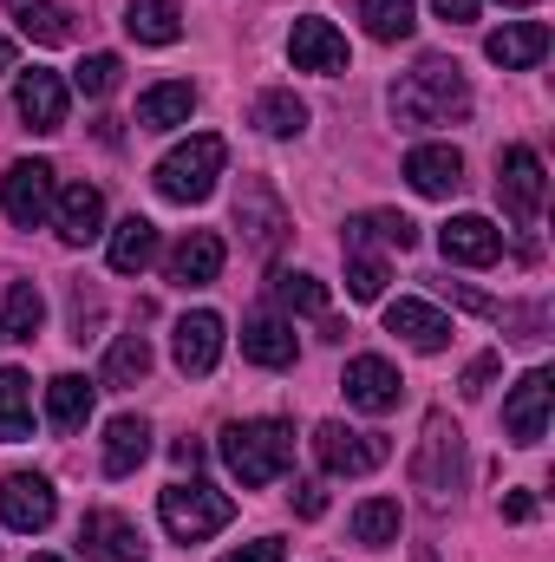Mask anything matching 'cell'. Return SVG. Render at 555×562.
Masks as SVG:
<instances>
[{
    "label": "cell",
    "mask_w": 555,
    "mask_h": 562,
    "mask_svg": "<svg viewBox=\"0 0 555 562\" xmlns=\"http://www.w3.org/2000/svg\"><path fill=\"white\" fill-rule=\"evenodd\" d=\"M26 562H59V557H26Z\"/></svg>",
    "instance_id": "obj_50"
},
{
    "label": "cell",
    "mask_w": 555,
    "mask_h": 562,
    "mask_svg": "<svg viewBox=\"0 0 555 562\" xmlns=\"http://www.w3.org/2000/svg\"><path fill=\"white\" fill-rule=\"evenodd\" d=\"M112 269L118 276H144L150 262H157V223H144V216H125L118 229H112Z\"/></svg>",
    "instance_id": "obj_30"
},
{
    "label": "cell",
    "mask_w": 555,
    "mask_h": 562,
    "mask_svg": "<svg viewBox=\"0 0 555 562\" xmlns=\"http://www.w3.org/2000/svg\"><path fill=\"white\" fill-rule=\"evenodd\" d=\"M144 373H150V340L144 334H118L112 340V353H105V386H144Z\"/></svg>",
    "instance_id": "obj_34"
},
{
    "label": "cell",
    "mask_w": 555,
    "mask_h": 562,
    "mask_svg": "<svg viewBox=\"0 0 555 562\" xmlns=\"http://www.w3.org/2000/svg\"><path fill=\"white\" fill-rule=\"evenodd\" d=\"M216 562H281V537H256V543H242V550H229Z\"/></svg>",
    "instance_id": "obj_44"
},
{
    "label": "cell",
    "mask_w": 555,
    "mask_h": 562,
    "mask_svg": "<svg viewBox=\"0 0 555 562\" xmlns=\"http://www.w3.org/2000/svg\"><path fill=\"white\" fill-rule=\"evenodd\" d=\"M438 288H444V294H451L457 307H471V314H484V321H497V314H503V301H490V294H477V288H464V281H438Z\"/></svg>",
    "instance_id": "obj_41"
},
{
    "label": "cell",
    "mask_w": 555,
    "mask_h": 562,
    "mask_svg": "<svg viewBox=\"0 0 555 562\" xmlns=\"http://www.w3.org/2000/svg\"><path fill=\"white\" fill-rule=\"evenodd\" d=\"M386 334H399L418 353H444V347H451V321H444L431 301H393V307H386Z\"/></svg>",
    "instance_id": "obj_22"
},
{
    "label": "cell",
    "mask_w": 555,
    "mask_h": 562,
    "mask_svg": "<svg viewBox=\"0 0 555 562\" xmlns=\"http://www.w3.org/2000/svg\"><path fill=\"white\" fill-rule=\"evenodd\" d=\"M53 177H59V170H53L46 157H20V164H7V177H0V210H7L13 229H39V223L53 216V196H59Z\"/></svg>",
    "instance_id": "obj_6"
},
{
    "label": "cell",
    "mask_w": 555,
    "mask_h": 562,
    "mask_svg": "<svg viewBox=\"0 0 555 562\" xmlns=\"http://www.w3.org/2000/svg\"><path fill=\"white\" fill-rule=\"evenodd\" d=\"M223 236L216 229H190L177 249H170V262H163V276L177 281V288H209V281L223 276Z\"/></svg>",
    "instance_id": "obj_19"
},
{
    "label": "cell",
    "mask_w": 555,
    "mask_h": 562,
    "mask_svg": "<svg viewBox=\"0 0 555 562\" xmlns=\"http://www.w3.org/2000/svg\"><path fill=\"white\" fill-rule=\"evenodd\" d=\"M157 517H163V530L177 537V543H203V537H216V530H229V517H236V497L229 491H216V484H170L163 497H157Z\"/></svg>",
    "instance_id": "obj_5"
},
{
    "label": "cell",
    "mask_w": 555,
    "mask_h": 562,
    "mask_svg": "<svg viewBox=\"0 0 555 562\" xmlns=\"http://www.w3.org/2000/svg\"><path fill=\"white\" fill-rule=\"evenodd\" d=\"M287 59H294V72H327V79L353 66V53H347V33H340L333 20H320V13L294 20V33H287Z\"/></svg>",
    "instance_id": "obj_11"
},
{
    "label": "cell",
    "mask_w": 555,
    "mask_h": 562,
    "mask_svg": "<svg viewBox=\"0 0 555 562\" xmlns=\"http://www.w3.org/2000/svg\"><path fill=\"white\" fill-rule=\"evenodd\" d=\"M99 334V294H86V281L72 288V340H92Z\"/></svg>",
    "instance_id": "obj_40"
},
{
    "label": "cell",
    "mask_w": 555,
    "mask_h": 562,
    "mask_svg": "<svg viewBox=\"0 0 555 562\" xmlns=\"http://www.w3.org/2000/svg\"><path fill=\"white\" fill-rule=\"evenodd\" d=\"M275 301L287 314H327V288L314 276H275Z\"/></svg>",
    "instance_id": "obj_39"
},
{
    "label": "cell",
    "mask_w": 555,
    "mask_h": 562,
    "mask_svg": "<svg viewBox=\"0 0 555 562\" xmlns=\"http://www.w3.org/2000/svg\"><path fill=\"white\" fill-rule=\"evenodd\" d=\"M438 249H444V262L490 269V262L503 256V229H497L490 216H451V223L438 229Z\"/></svg>",
    "instance_id": "obj_16"
},
{
    "label": "cell",
    "mask_w": 555,
    "mask_h": 562,
    "mask_svg": "<svg viewBox=\"0 0 555 562\" xmlns=\"http://www.w3.org/2000/svg\"><path fill=\"white\" fill-rule=\"evenodd\" d=\"M418 562H438V557H431V550H418Z\"/></svg>",
    "instance_id": "obj_49"
},
{
    "label": "cell",
    "mask_w": 555,
    "mask_h": 562,
    "mask_svg": "<svg viewBox=\"0 0 555 562\" xmlns=\"http://www.w3.org/2000/svg\"><path fill=\"white\" fill-rule=\"evenodd\" d=\"M484 53H490L503 72H530V66L550 53V26H543V20H503V26L484 40Z\"/></svg>",
    "instance_id": "obj_20"
},
{
    "label": "cell",
    "mask_w": 555,
    "mask_h": 562,
    "mask_svg": "<svg viewBox=\"0 0 555 562\" xmlns=\"http://www.w3.org/2000/svg\"><path fill=\"white\" fill-rule=\"evenodd\" d=\"M0 327L7 340H33L46 327V294L33 281H7V307H0Z\"/></svg>",
    "instance_id": "obj_31"
},
{
    "label": "cell",
    "mask_w": 555,
    "mask_h": 562,
    "mask_svg": "<svg viewBox=\"0 0 555 562\" xmlns=\"http://www.w3.org/2000/svg\"><path fill=\"white\" fill-rule=\"evenodd\" d=\"M503 517H510V524H530V517H536V497H530V491H510V497H503Z\"/></svg>",
    "instance_id": "obj_46"
},
{
    "label": "cell",
    "mask_w": 555,
    "mask_h": 562,
    "mask_svg": "<svg viewBox=\"0 0 555 562\" xmlns=\"http://www.w3.org/2000/svg\"><path fill=\"white\" fill-rule=\"evenodd\" d=\"M287 504H294V517H320V510H327V484H314V477H301V484L287 491Z\"/></svg>",
    "instance_id": "obj_43"
},
{
    "label": "cell",
    "mask_w": 555,
    "mask_h": 562,
    "mask_svg": "<svg viewBox=\"0 0 555 562\" xmlns=\"http://www.w3.org/2000/svg\"><path fill=\"white\" fill-rule=\"evenodd\" d=\"M412 484L431 510H451V497L464 491V431L451 425V413H424L412 451Z\"/></svg>",
    "instance_id": "obj_2"
},
{
    "label": "cell",
    "mask_w": 555,
    "mask_h": 562,
    "mask_svg": "<svg viewBox=\"0 0 555 562\" xmlns=\"http://www.w3.org/2000/svg\"><path fill=\"white\" fill-rule=\"evenodd\" d=\"M79 550H86V557H105V562H150L144 530L132 524V517H118V510H86V524H79Z\"/></svg>",
    "instance_id": "obj_14"
},
{
    "label": "cell",
    "mask_w": 555,
    "mask_h": 562,
    "mask_svg": "<svg viewBox=\"0 0 555 562\" xmlns=\"http://www.w3.org/2000/svg\"><path fill=\"white\" fill-rule=\"evenodd\" d=\"M92 400H99V386L86 373H59L46 386V419H53V431H79V425L92 419Z\"/></svg>",
    "instance_id": "obj_27"
},
{
    "label": "cell",
    "mask_w": 555,
    "mask_h": 562,
    "mask_svg": "<svg viewBox=\"0 0 555 562\" xmlns=\"http://www.w3.org/2000/svg\"><path fill=\"white\" fill-rule=\"evenodd\" d=\"M0 340H7V327H0Z\"/></svg>",
    "instance_id": "obj_52"
},
{
    "label": "cell",
    "mask_w": 555,
    "mask_h": 562,
    "mask_svg": "<svg viewBox=\"0 0 555 562\" xmlns=\"http://www.w3.org/2000/svg\"><path fill=\"white\" fill-rule=\"evenodd\" d=\"M418 249V223L412 216H399V210H366V216H347V256L353 249Z\"/></svg>",
    "instance_id": "obj_23"
},
{
    "label": "cell",
    "mask_w": 555,
    "mask_h": 562,
    "mask_svg": "<svg viewBox=\"0 0 555 562\" xmlns=\"http://www.w3.org/2000/svg\"><path fill=\"white\" fill-rule=\"evenodd\" d=\"M53 223H59V236H66L72 249H86V243L105 236V196H99L92 183H66V190L53 196Z\"/></svg>",
    "instance_id": "obj_18"
},
{
    "label": "cell",
    "mask_w": 555,
    "mask_h": 562,
    "mask_svg": "<svg viewBox=\"0 0 555 562\" xmlns=\"http://www.w3.org/2000/svg\"><path fill=\"white\" fill-rule=\"evenodd\" d=\"M340 393H347V406H360V413H393L399 406V373H393V360H380V353H360V360H347V380H340Z\"/></svg>",
    "instance_id": "obj_17"
},
{
    "label": "cell",
    "mask_w": 555,
    "mask_h": 562,
    "mask_svg": "<svg viewBox=\"0 0 555 562\" xmlns=\"http://www.w3.org/2000/svg\"><path fill=\"white\" fill-rule=\"evenodd\" d=\"M393 119H399V125H464V119H471L464 66L424 53L412 72H406V86H393Z\"/></svg>",
    "instance_id": "obj_1"
},
{
    "label": "cell",
    "mask_w": 555,
    "mask_h": 562,
    "mask_svg": "<svg viewBox=\"0 0 555 562\" xmlns=\"http://www.w3.org/2000/svg\"><path fill=\"white\" fill-rule=\"evenodd\" d=\"M497 196H503V210H510L517 223H536V216H543L550 170H543V157H536L530 144H510V150L497 157Z\"/></svg>",
    "instance_id": "obj_8"
},
{
    "label": "cell",
    "mask_w": 555,
    "mask_h": 562,
    "mask_svg": "<svg viewBox=\"0 0 555 562\" xmlns=\"http://www.w3.org/2000/svg\"><path fill=\"white\" fill-rule=\"evenodd\" d=\"M53 517H59V497H53V484H46L39 471H13V477H0V524H7V530L39 537Z\"/></svg>",
    "instance_id": "obj_9"
},
{
    "label": "cell",
    "mask_w": 555,
    "mask_h": 562,
    "mask_svg": "<svg viewBox=\"0 0 555 562\" xmlns=\"http://www.w3.org/2000/svg\"><path fill=\"white\" fill-rule=\"evenodd\" d=\"M190 112H196V86L190 79H163V86H150L138 99L144 132H177V125H190Z\"/></svg>",
    "instance_id": "obj_24"
},
{
    "label": "cell",
    "mask_w": 555,
    "mask_h": 562,
    "mask_svg": "<svg viewBox=\"0 0 555 562\" xmlns=\"http://www.w3.org/2000/svg\"><path fill=\"white\" fill-rule=\"evenodd\" d=\"M223 458H229V471L249 491H262V484H275L281 471L294 464V431L281 419H242L223 431Z\"/></svg>",
    "instance_id": "obj_3"
},
{
    "label": "cell",
    "mask_w": 555,
    "mask_h": 562,
    "mask_svg": "<svg viewBox=\"0 0 555 562\" xmlns=\"http://www.w3.org/2000/svg\"><path fill=\"white\" fill-rule=\"evenodd\" d=\"M550 406H555L550 373L530 367V373L510 386V400H503V431H510V445H543V438H550Z\"/></svg>",
    "instance_id": "obj_10"
},
{
    "label": "cell",
    "mask_w": 555,
    "mask_h": 562,
    "mask_svg": "<svg viewBox=\"0 0 555 562\" xmlns=\"http://www.w3.org/2000/svg\"><path fill=\"white\" fill-rule=\"evenodd\" d=\"M66 79L53 72V66H33V72H20V86H13V112H20V125L26 132H66Z\"/></svg>",
    "instance_id": "obj_12"
},
{
    "label": "cell",
    "mask_w": 555,
    "mask_h": 562,
    "mask_svg": "<svg viewBox=\"0 0 555 562\" xmlns=\"http://www.w3.org/2000/svg\"><path fill=\"white\" fill-rule=\"evenodd\" d=\"M256 125H262L269 138H301V132H307V105H301L294 92H262V99H256Z\"/></svg>",
    "instance_id": "obj_36"
},
{
    "label": "cell",
    "mask_w": 555,
    "mask_h": 562,
    "mask_svg": "<svg viewBox=\"0 0 555 562\" xmlns=\"http://www.w3.org/2000/svg\"><path fill=\"white\" fill-rule=\"evenodd\" d=\"M386 281H393L386 256H373V249H353V256H347V288H353V301H380Z\"/></svg>",
    "instance_id": "obj_38"
},
{
    "label": "cell",
    "mask_w": 555,
    "mask_h": 562,
    "mask_svg": "<svg viewBox=\"0 0 555 562\" xmlns=\"http://www.w3.org/2000/svg\"><path fill=\"white\" fill-rule=\"evenodd\" d=\"M431 7H438V20H451V26H471L484 0H431Z\"/></svg>",
    "instance_id": "obj_45"
},
{
    "label": "cell",
    "mask_w": 555,
    "mask_h": 562,
    "mask_svg": "<svg viewBox=\"0 0 555 562\" xmlns=\"http://www.w3.org/2000/svg\"><path fill=\"white\" fill-rule=\"evenodd\" d=\"M170 458H177V464H190V471H196V464H203V445H196V438H177V445H170Z\"/></svg>",
    "instance_id": "obj_47"
},
{
    "label": "cell",
    "mask_w": 555,
    "mask_h": 562,
    "mask_svg": "<svg viewBox=\"0 0 555 562\" xmlns=\"http://www.w3.org/2000/svg\"><path fill=\"white\" fill-rule=\"evenodd\" d=\"M170 360H177L190 380L216 373V360H223V314H209V307L183 314V321H177V340H170Z\"/></svg>",
    "instance_id": "obj_15"
},
{
    "label": "cell",
    "mask_w": 555,
    "mask_h": 562,
    "mask_svg": "<svg viewBox=\"0 0 555 562\" xmlns=\"http://www.w3.org/2000/svg\"><path fill=\"white\" fill-rule=\"evenodd\" d=\"M294 327L287 321H275V314H262V321H249L242 327V360H256V367H269V373H281V367H294Z\"/></svg>",
    "instance_id": "obj_26"
},
{
    "label": "cell",
    "mask_w": 555,
    "mask_h": 562,
    "mask_svg": "<svg viewBox=\"0 0 555 562\" xmlns=\"http://www.w3.org/2000/svg\"><path fill=\"white\" fill-rule=\"evenodd\" d=\"M353 543H366V550L399 543V497H366L353 510Z\"/></svg>",
    "instance_id": "obj_33"
},
{
    "label": "cell",
    "mask_w": 555,
    "mask_h": 562,
    "mask_svg": "<svg viewBox=\"0 0 555 562\" xmlns=\"http://www.w3.org/2000/svg\"><path fill=\"white\" fill-rule=\"evenodd\" d=\"M0 72H13V46L7 40H0Z\"/></svg>",
    "instance_id": "obj_48"
},
{
    "label": "cell",
    "mask_w": 555,
    "mask_h": 562,
    "mask_svg": "<svg viewBox=\"0 0 555 562\" xmlns=\"http://www.w3.org/2000/svg\"><path fill=\"white\" fill-rule=\"evenodd\" d=\"M223 164H229V144L216 138V132H196V138H183L157 164V196L163 203H203L216 190Z\"/></svg>",
    "instance_id": "obj_4"
},
{
    "label": "cell",
    "mask_w": 555,
    "mask_h": 562,
    "mask_svg": "<svg viewBox=\"0 0 555 562\" xmlns=\"http://www.w3.org/2000/svg\"><path fill=\"white\" fill-rule=\"evenodd\" d=\"M144 458H150V425L132 419V413L105 425V477H132Z\"/></svg>",
    "instance_id": "obj_29"
},
{
    "label": "cell",
    "mask_w": 555,
    "mask_h": 562,
    "mask_svg": "<svg viewBox=\"0 0 555 562\" xmlns=\"http://www.w3.org/2000/svg\"><path fill=\"white\" fill-rule=\"evenodd\" d=\"M406 183H412L418 196H457L464 190V157L451 144H418L412 157H406Z\"/></svg>",
    "instance_id": "obj_21"
},
{
    "label": "cell",
    "mask_w": 555,
    "mask_h": 562,
    "mask_svg": "<svg viewBox=\"0 0 555 562\" xmlns=\"http://www.w3.org/2000/svg\"><path fill=\"white\" fill-rule=\"evenodd\" d=\"M314 458H320L327 477H366V471H380L393 458V445L380 431H353V425L327 419V425H314Z\"/></svg>",
    "instance_id": "obj_7"
},
{
    "label": "cell",
    "mask_w": 555,
    "mask_h": 562,
    "mask_svg": "<svg viewBox=\"0 0 555 562\" xmlns=\"http://www.w3.org/2000/svg\"><path fill=\"white\" fill-rule=\"evenodd\" d=\"M503 7H530V0H503Z\"/></svg>",
    "instance_id": "obj_51"
},
{
    "label": "cell",
    "mask_w": 555,
    "mask_h": 562,
    "mask_svg": "<svg viewBox=\"0 0 555 562\" xmlns=\"http://www.w3.org/2000/svg\"><path fill=\"white\" fill-rule=\"evenodd\" d=\"M33 438V380L20 367H0V445Z\"/></svg>",
    "instance_id": "obj_28"
},
{
    "label": "cell",
    "mask_w": 555,
    "mask_h": 562,
    "mask_svg": "<svg viewBox=\"0 0 555 562\" xmlns=\"http://www.w3.org/2000/svg\"><path fill=\"white\" fill-rule=\"evenodd\" d=\"M497 367H503L497 353H484V360H471V367H464V400H484V393H490V380H497Z\"/></svg>",
    "instance_id": "obj_42"
},
{
    "label": "cell",
    "mask_w": 555,
    "mask_h": 562,
    "mask_svg": "<svg viewBox=\"0 0 555 562\" xmlns=\"http://www.w3.org/2000/svg\"><path fill=\"white\" fill-rule=\"evenodd\" d=\"M360 20H366V33L373 40H412L418 26V0H360Z\"/></svg>",
    "instance_id": "obj_35"
},
{
    "label": "cell",
    "mask_w": 555,
    "mask_h": 562,
    "mask_svg": "<svg viewBox=\"0 0 555 562\" xmlns=\"http://www.w3.org/2000/svg\"><path fill=\"white\" fill-rule=\"evenodd\" d=\"M236 229H242V236H249L262 256H275L281 243H287V229H294V223H287L281 196L262 183V177H249V183L236 190Z\"/></svg>",
    "instance_id": "obj_13"
},
{
    "label": "cell",
    "mask_w": 555,
    "mask_h": 562,
    "mask_svg": "<svg viewBox=\"0 0 555 562\" xmlns=\"http://www.w3.org/2000/svg\"><path fill=\"white\" fill-rule=\"evenodd\" d=\"M125 33L144 46H177L183 40V7L177 0H125Z\"/></svg>",
    "instance_id": "obj_25"
},
{
    "label": "cell",
    "mask_w": 555,
    "mask_h": 562,
    "mask_svg": "<svg viewBox=\"0 0 555 562\" xmlns=\"http://www.w3.org/2000/svg\"><path fill=\"white\" fill-rule=\"evenodd\" d=\"M118 79H125V59H118V53H86V59L72 66V86H79L86 99H105V92H118Z\"/></svg>",
    "instance_id": "obj_37"
},
{
    "label": "cell",
    "mask_w": 555,
    "mask_h": 562,
    "mask_svg": "<svg viewBox=\"0 0 555 562\" xmlns=\"http://www.w3.org/2000/svg\"><path fill=\"white\" fill-rule=\"evenodd\" d=\"M20 33L33 40V46H66L72 40V13L66 7H53V0H20Z\"/></svg>",
    "instance_id": "obj_32"
}]
</instances>
